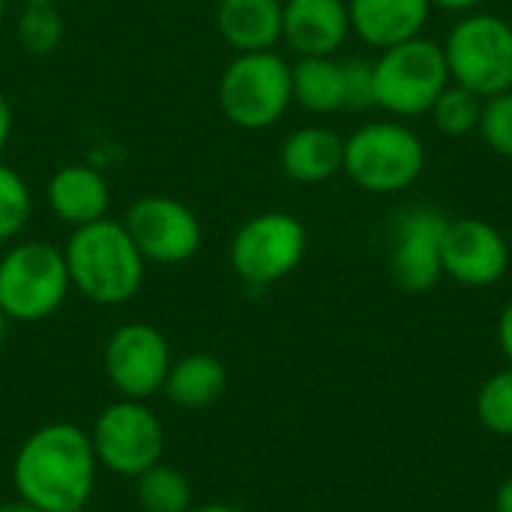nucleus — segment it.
<instances>
[{"instance_id":"1","label":"nucleus","mask_w":512,"mask_h":512,"mask_svg":"<svg viewBox=\"0 0 512 512\" xmlns=\"http://www.w3.org/2000/svg\"><path fill=\"white\" fill-rule=\"evenodd\" d=\"M96 453L84 429L48 423L15 453L12 486L21 501L42 512H78L96 486Z\"/></svg>"},{"instance_id":"2","label":"nucleus","mask_w":512,"mask_h":512,"mask_svg":"<svg viewBox=\"0 0 512 512\" xmlns=\"http://www.w3.org/2000/svg\"><path fill=\"white\" fill-rule=\"evenodd\" d=\"M72 288L99 306L129 303L144 285V255L132 243L123 222L99 219L72 228L63 246Z\"/></svg>"},{"instance_id":"3","label":"nucleus","mask_w":512,"mask_h":512,"mask_svg":"<svg viewBox=\"0 0 512 512\" xmlns=\"http://www.w3.org/2000/svg\"><path fill=\"white\" fill-rule=\"evenodd\" d=\"M426 168L423 138L396 120H375L345 138L342 171L372 195H393L420 180Z\"/></svg>"},{"instance_id":"4","label":"nucleus","mask_w":512,"mask_h":512,"mask_svg":"<svg viewBox=\"0 0 512 512\" xmlns=\"http://www.w3.org/2000/svg\"><path fill=\"white\" fill-rule=\"evenodd\" d=\"M375 108L393 117L429 114L435 99L450 84L444 45L429 36H414L393 48H384L372 63Z\"/></svg>"},{"instance_id":"5","label":"nucleus","mask_w":512,"mask_h":512,"mask_svg":"<svg viewBox=\"0 0 512 512\" xmlns=\"http://www.w3.org/2000/svg\"><path fill=\"white\" fill-rule=\"evenodd\" d=\"M222 114L249 132L276 126L291 108V63L276 51L237 54L216 90Z\"/></svg>"},{"instance_id":"6","label":"nucleus","mask_w":512,"mask_h":512,"mask_svg":"<svg viewBox=\"0 0 512 512\" xmlns=\"http://www.w3.org/2000/svg\"><path fill=\"white\" fill-rule=\"evenodd\" d=\"M63 249L45 240L15 243L0 258V312L9 321L33 324L51 318L69 294Z\"/></svg>"},{"instance_id":"7","label":"nucleus","mask_w":512,"mask_h":512,"mask_svg":"<svg viewBox=\"0 0 512 512\" xmlns=\"http://www.w3.org/2000/svg\"><path fill=\"white\" fill-rule=\"evenodd\" d=\"M450 81L480 99L512 90V24L492 12H468L444 42Z\"/></svg>"},{"instance_id":"8","label":"nucleus","mask_w":512,"mask_h":512,"mask_svg":"<svg viewBox=\"0 0 512 512\" xmlns=\"http://www.w3.org/2000/svg\"><path fill=\"white\" fill-rule=\"evenodd\" d=\"M306 246L309 234L297 216L267 210L237 228L228 246V264L246 285L264 288L291 276L306 258Z\"/></svg>"},{"instance_id":"9","label":"nucleus","mask_w":512,"mask_h":512,"mask_svg":"<svg viewBox=\"0 0 512 512\" xmlns=\"http://www.w3.org/2000/svg\"><path fill=\"white\" fill-rule=\"evenodd\" d=\"M90 441L102 468L120 477H138L162 462L165 429L144 402L120 399L96 417Z\"/></svg>"},{"instance_id":"10","label":"nucleus","mask_w":512,"mask_h":512,"mask_svg":"<svg viewBox=\"0 0 512 512\" xmlns=\"http://www.w3.org/2000/svg\"><path fill=\"white\" fill-rule=\"evenodd\" d=\"M132 243L150 264L174 267L198 255L204 228L192 207L168 195H144L138 198L123 219Z\"/></svg>"},{"instance_id":"11","label":"nucleus","mask_w":512,"mask_h":512,"mask_svg":"<svg viewBox=\"0 0 512 512\" xmlns=\"http://www.w3.org/2000/svg\"><path fill=\"white\" fill-rule=\"evenodd\" d=\"M171 369V345L153 324H123L108 336L105 375L123 399L144 402L165 387Z\"/></svg>"},{"instance_id":"12","label":"nucleus","mask_w":512,"mask_h":512,"mask_svg":"<svg viewBox=\"0 0 512 512\" xmlns=\"http://www.w3.org/2000/svg\"><path fill=\"white\" fill-rule=\"evenodd\" d=\"M444 276L465 288H489L504 279L510 267L507 237L486 219H450L441 237Z\"/></svg>"},{"instance_id":"13","label":"nucleus","mask_w":512,"mask_h":512,"mask_svg":"<svg viewBox=\"0 0 512 512\" xmlns=\"http://www.w3.org/2000/svg\"><path fill=\"white\" fill-rule=\"evenodd\" d=\"M447 216L435 207H408L396 219V246L390 252V273L396 285L408 294L432 291L441 276V237Z\"/></svg>"},{"instance_id":"14","label":"nucleus","mask_w":512,"mask_h":512,"mask_svg":"<svg viewBox=\"0 0 512 512\" xmlns=\"http://www.w3.org/2000/svg\"><path fill=\"white\" fill-rule=\"evenodd\" d=\"M348 33V0H282V42L297 57H333Z\"/></svg>"},{"instance_id":"15","label":"nucleus","mask_w":512,"mask_h":512,"mask_svg":"<svg viewBox=\"0 0 512 512\" xmlns=\"http://www.w3.org/2000/svg\"><path fill=\"white\" fill-rule=\"evenodd\" d=\"M429 12V0H348L351 30L378 51L423 36Z\"/></svg>"},{"instance_id":"16","label":"nucleus","mask_w":512,"mask_h":512,"mask_svg":"<svg viewBox=\"0 0 512 512\" xmlns=\"http://www.w3.org/2000/svg\"><path fill=\"white\" fill-rule=\"evenodd\" d=\"M48 207L63 225L81 228L108 216L111 189L93 165H63L48 180Z\"/></svg>"},{"instance_id":"17","label":"nucleus","mask_w":512,"mask_h":512,"mask_svg":"<svg viewBox=\"0 0 512 512\" xmlns=\"http://www.w3.org/2000/svg\"><path fill=\"white\" fill-rule=\"evenodd\" d=\"M345 138L327 126H300L294 129L279 150V165L285 177L303 186L327 183L342 171Z\"/></svg>"},{"instance_id":"18","label":"nucleus","mask_w":512,"mask_h":512,"mask_svg":"<svg viewBox=\"0 0 512 512\" xmlns=\"http://www.w3.org/2000/svg\"><path fill=\"white\" fill-rule=\"evenodd\" d=\"M219 36L237 51H273L282 42V0H219Z\"/></svg>"},{"instance_id":"19","label":"nucleus","mask_w":512,"mask_h":512,"mask_svg":"<svg viewBox=\"0 0 512 512\" xmlns=\"http://www.w3.org/2000/svg\"><path fill=\"white\" fill-rule=\"evenodd\" d=\"M225 387H228V372L222 360H216L213 354H189L171 363L162 390L177 408L198 411V408H210L213 402H219Z\"/></svg>"},{"instance_id":"20","label":"nucleus","mask_w":512,"mask_h":512,"mask_svg":"<svg viewBox=\"0 0 512 512\" xmlns=\"http://www.w3.org/2000/svg\"><path fill=\"white\" fill-rule=\"evenodd\" d=\"M291 96L309 114H336L345 108V69L333 57H300L291 66Z\"/></svg>"},{"instance_id":"21","label":"nucleus","mask_w":512,"mask_h":512,"mask_svg":"<svg viewBox=\"0 0 512 512\" xmlns=\"http://www.w3.org/2000/svg\"><path fill=\"white\" fill-rule=\"evenodd\" d=\"M135 480H138V507L144 512L192 510V483L180 468L156 462Z\"/></svg>"},{"instance_id":"22","label":"nucleus","mask_w":512,"mask_h":512,"mask_svg":"<svg viewBox=\"0 0 512 512\" xmlns=\"http://www.w3.org/2000/svg\"><path fill=\"white\" fill-rule=\"evenodd\" d=\"M66 33L63 15L51 3H24L18 21H15V39L27 54L45 57L60 48Z\"/></svg>"},{"instance_id":"23","label":"nucleus","mask_w":512,"mask_h":512,"mask_svg":"<svg viewBox=\"0 0 512 512\" xmlns=\"http://www.w3.org/2000/svg\"><path fill=\"white\" fill-rule=\"evenodd\" d=\"M432 123L438 132L450 135V138H465L471 132H477L480 126V114H483V99L477 93H471L462 84H447L444 93L435 99L432 105Z\"/></svg>"},{"instance_id":"24","label":"nucleus","mask_w":512,"mask_h":512,"mask_svg":"<svg viewBox=\"0 0 512 512\" xmlns=\"http://www.w3.org/2000/svg\"><path fill=\"white\" fill-rule=\"evenodd\" d=\"M30 186L24 177L0 159V243L15 240L30 222Z\"/></svg>"},{"instance_id":"25","label":"nucleus","mask_w":512,"mask_h":512,"mask_svg":"<svg viewBox=\"0 0 512 512\" xmlns=\"http://www.w3.org/2000/svg\"><path fill=\"white\" fill-rule=\"evenodd\" d=\"M477 417L480 423L495 432L512 438V366L492 375L477 393Z\"/></svg>"},{"instance_id":"26","label":"nucleus","mask_w":512,"mask_h":512,"mask_svg":"<svg viewBox=\"0 0 512 512\" xmlns=\"http://www.w3.org/2000/svg\"><path fill=\"white\" fill-rule=\"evenodd\" d=\"M477 132L483 135L486 147L504 159H512V90L483 99V114Z\"/></svg>"},{"instance_id":"27","label":"nucleus","mask_w":512,"mask_h":512,"mask_svg":"<svg viewBox=\"0 0 512 512\" xmlns=\"http://www.w3.org/2000/svg\"><path fill=\"white\" fill-rule=\"evenodd\" d=\"M345 69V108L366 111L375 108V81H372V63L363 57L342 60Z\"/></svg>"},{"instance_id":"28","label":"nucleus","mask_w":512,"mask_h":512,"mask_svg":"<svg viewBox=\"0 0 512 512\" xmlns=\"http://www.w3.org/2000/svg\"><path fill=\"white\" fill-rule=\"evenodd\" d=\"M498 342L504 348V357L512 363V303L501 312V321H498Z\"/></svg>"},{"instance_id":"29","label":"nucleus","mask_w":512,"mask_h":512,"mask_svg":"<svg viewBox=\"0 0 512 512\" xmlns=\"http://www.w3.org/2000/svg\"><path fill=\"white\" fill-rule=\"evenodd\" d=\"M9 135H12V105L0 90V159H3V150L9 144Z\"/></svg>"},{"instance_id":"30","label":"nucleus","mask_w":512,"mask_h":512,"mask_svg":"<svg viewBox=\"0 0 512 512\" xmlns=\"http://www.w3.org/2000/svg\"><path fill=\"white\" fill-rule=\"evenodd\" d=\"M432 9H444V12H474L483 0H429Z\"/></svg>"},{"instance_id":"31","label":"nucleus","mask_w":512,"mask_h":512,"mask_svg":"<svg viewBox=\"0 0 512 512\" xmlns=\"http://www.w3.org/2000/svg\"><path fill=\"white\" fill-rule=\"evenodd\" d=\"M495 510L512 512V477L501 483V489H498V495H495Z\"/></svg>"},{"instance_id":"32","label":"nucleus","mask_w":512,"mask_h":512,"mask_svg":"<svg viewBox=\"0 0 512 512\" xmlns=\"http://www.w3.org/2000/svg\"><path fill=\"white\" fill-rule=\"evenodd\" d=\"M0 512H42V510H36L33 504H27V501H9V504H0Z\"/></svg>"},{"instance_id":"33","label":"nucleus","mask_w":512,"mask_h":512,"mask_svg":"<svg viewBox=\"0 0 512 512\" xmlns=\"http://www.w3.org/2000/svg\"><path fill=\"white\" fill-rule=\"evenodd\" d=\"M189 512H240V510H234V507H228V504H204V507H192Z\"/></svg>"},{"instance_id":"34","label":"nucleus","mask_w":512,"mask_h":512,"mask_svg":"<svg viewBox=\"0 0 512 512\" xmlns=\"http://www.w3.org/2000/svg\"><path fill=\"white\" fill-rule=\"evenodd\" d=\"M6 327H9V318L0 312V345H3V339H6Z\"/></svg>"},{"instance_id":"35","label":"nucleus","mask_w":512,"mask_h":512,"mask_svg":"<svg viewBox=\"0 0 512 512\" xmlns=\"http://www.w3.org/2000/svg\"><path fill=\"white\" fill-rule=\"evenodd\" d=\"M24 3H51V6H57L60 0H24Z\"/></svg>"},{"instance_id":"36","label":"nucleus","mask_w":512,"mask_h":512,"mask_svg":"<svg viewBox=\"0 0 512 512\" xmlns=\"http://www.w3.org/2000/svg\"><path fill=\"white\" fill-rule=\"evenodd\" d=\"M3 15H6V0H0V24H3Z\"/></svg>"},{"instance_id":"37","label":"nucleus","mask_w":512,"mask_h":512,"mask_svg":"<svg viewBox=\"0 0 512 512\" xmlns=\"http://www.w3.org/2000/svg\"><path fill=\"white\" fill-rule=\"evenodd\" d=\"M78 512H84V510H78Z\"/></svg>"}]
</instances>
